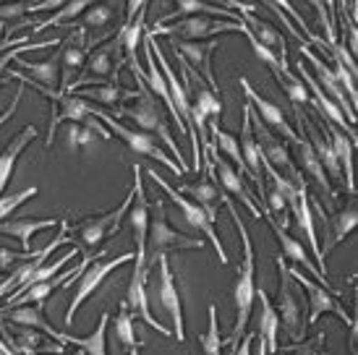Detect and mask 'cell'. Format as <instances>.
Returning <instances> with one entry per match:
<instances>
[{
	"label": "cell",
	"instance_id": "6da1fadb",
	"mask_svg": "<svg viewBox=\"0 0 358 355\" xmlns=\"http://www.w3.org/2000/svg\"><path fill=\"white\" fill-rule=\"evenodd\" d=\"M225 207L230 212V219L238 230L241 236V248H243V256H241L238 275H236V287H233V303H236V324L230 329V335L222 340V345H228L230 355L238 347L241 335H246V326H249L251 319V308H254V293H257V282H254V243H251L249 227L243 222V217L238 215L236 204L225 196Z\"/></svg>",
	"mask_w": 358,
	"mask_h": 355
},
{
	"label": "cell",
	"instance_id": "7a4b0ae2",
	"mask_svg": "<svg viewBox=\"0 0 358 355\" xmlns=\"http://www.w3.org/2000/svg\"><path fill=\"white\" fill-rule=\"evenodd\" d=\"M136 79V76H134ZM136 84H139V97L134 99V105H120L115 113V118H129L134 120L136 126H139V131H147V133H155V138H159L165 147L170 149V154L178 159V168L183 170V173H189V165H186V157L180 154V147L178 141L173 138V133H170V126H168V115H165V110L159 108L157 97L152 94L150 89L144 87V81L136 79Z\"/></svg>",
	"mask_w": 358,
	"mask_h": 355
},
{
	"label": "cell",
	"instance_id": "3957f363",
	"mask_svg": "<svg viewBox=\"0 0 358 355\" xmlns=\"http://www.w3.org/2000/svg\"><path fill=\"white\" fill-rule=\"evenodd\" d=\"M204 248V240H196L191 236H183L178 230H173L165 215V201L157 196L150 204V233H147V269L155 266V259L173 251H196Z\"/></svg>",
	"mask_w": 358,
	"mask_h": 355
},
{
	"label": "cell",
	"instance_id": "277c9868",
	"mask_svg": "<svg viewBox=\"0 0 358 355\" xmlns=\"http://www.w3.org/2000/svg\"><path fill=\"white\" fill-rule=\"evenodd\" d=\"M275 266H278V298L272 300L275 303V311L280 316V329H285V335L293 340V342H301L306 337V314H303V298L296 296L293 290V277L288 272V261L282 254L275 256Z\"/></svg>",
	"mask_w": 358,
	"mask_h": 355
},
{
	"label": "cell",
	"instance_id": "5b68a950",
	"mask_svg": "<svg viewBox=\"0 0 358 355\" xmlns=\"http://www.w3.org/2000/svg\"><path fill=\"white\" fill-rule=\"evenodd\" d=\"M246 27L243 21H220L215 16H204V13H196V16H183V19H176L170 24H155L152 27V37H176V40H212L217 34H225V31H241Z\"/></svg>",
	"mask_w": 358,
	"mask_h": 355
},
{
	"label": "cell",
	"instance_id": "8992f818",
	"mask_svg": "<svg viewBox=\"0 0 358 355\" xmlns=\"http://www.w3.org/2000/svg\"><path fill=\"white\" fill-rule=\"evenodd\" d=\"M97 120H102L105 126H108V131L113 133L115 138H120L126 147L131 149V152H136V154H141V157H152L157 159V162H162L165 168L170 170V173H176L178 178H183L186 173L178 168V162H173V159L165 154V149L157 144V138L152 136V133H147V131H139V129H129V126H123V123H118V120L113 118V115H108V113H102V110L94 108V113H92Z\"/></svg>",
	"mask_w": 358,
	"mask_h": 355
},
{
	"label": "cell",
	"instance_id": "52a82bcc",
	"mask_svg": "<svg viewBox=\"0 0 358 355\" xmlns=\"http://www.w3.org/2000/svg\"><path fill=\"white\" fill-rule=\"evenodd\" d=\"M129 261H134V254H120V256L110 259V261L92 259L90 264L81 269L79 277L73 280L76 290H73V298H71L69 311H66V326H73V316H76V311L81 308V303L100 290V285L108 280L110 272H115V269H120V266L129 264Z\"/></svg>",
	"mask_w": 358,
	"mask_h": 355
},
{
	"label": "cell",
	"instance_id": "ba28073f",
	"mask_svg": "<svg viewBox=\"0 0 358 355\" xmlns=\"http://www.w3.org/2000/svg\"><path fill=\"white\" fill-rule=\"evenodd\" d=\"M131 198H134V191L126 194V198L120 201V207L110 209L105 215L84 217V219H79L76 225H69V230H76V236H79V240H81V248H84L87 254H92L100 243H105L110 236L118 233L120 219L126 217V212H129V207H131Z\"/></svg>",
	"mask_w": 358,
	"mask_h": 355
},
{
	"label": "cell",
	"instance_id": "9c48e42d",
	"mask_svg": "<svg viewBox=\"0 0 358 355\" xmlns=\"http://www.w3.org/2000/svg\"><path fill=\"white\" fill-rule=\"evenodd\" d=\"M113 55H120L118 37H110L108 42L94 45V48L87 52L84 76L73 81L69 92H73V89H79V87H92V81H115V84H118L120 68L126 66V60H123V58L113 60Z\"/></svg>",
	"mask_w": 358,
	"mask_h": 355
},
{
	"label": "cell",
	"instance_id": "30bf717a",
	"mask_svg": "<svg viewBox=\"0 0 358 355\" xmlns=\"http://www.w3.org/2000/svg\"><path fill=\"white\" fill-rule=\"evenodd\" d=\"M293 180H296V194H290L285 201H288V209L293 212V219H296L299 230L306 236V243L311 248V254H314V264H317V269L322 275L327 277L324 251H322V246H319L317 240V225H314V212H311V198H308V183L301 170L293 175Z\"/></svg>",
	"mask_w": 358,
	"mask_h": 355
},
{
	"label": "cell",
	"instance_id": "8fae6325",
	"mask_svg": "<svg viewBox=\"0 0 358 355\" xmlns=\"http://www.w3.org/2000/svg\"><path fill=\"white\" fill-rule=\"evenodd\" d=\"M147 175L155 180V186H159L165 194H168L173 201H176V207L180 209V215H183V219L189 222L194 230H199V236H207V240L215 246V251H217V256H220V264H230L228 261V254H225V248H222V240H220V236L215 233V222L204 215V209L199 207V204H194L191 198H186L183 194H178L176 188L170 186L165 178L159 175L157 170H147Z\"/></svg>",
	"mask_w": 358,
	"mask_h": 355
},
{
	"label": "cell",
	"instance_id": "7c38bea8",
	"mask_svg": "<svg viewBox=\"0 0 358 355\" xmlns=\"http://www.w3.org/2000/svg\"><path fill=\"white\" fill-rule=\"evenodd\" d=\"M288 272H290V277H293V282H299L308 293V308H311V311H308V316H306V324H317L324 314H335L348 324V329H356V319H353V316L345 311V306L340 303V296H335L327 287L317 285L306 272H301L299 266H296V269L288 266Z\"/></svg>",
	"mask_w": 358,
	"mask_h": 355
},
{
	"label": "cell",
	"instance_id": "4fadbf2b",
	"mask_svg": "<svg viewBox=\"0 0 358 355\" xmlns=\"http://www.w3.org/2000/svg\"><path fill=\"white\" fill-rule=\"evenodd\" d=\"M134 198L131 207L126 212L134 233V243H136V254H134V264L147 266V233H150V201H147V191H144V168L139 162H134Z\"/></svg>",
	"mask_w": 358,
	"mask_h": 355
},
{
	"label": "cell",
	"instance_id": "5bb4252c",
	"mask_svg": "<svg viewBox=\"0 0 358 355\" xmlns=\"http://www.w3.org/2000/svg\"><path fill=\"white\" fill-rule=\"evenodd\" d=\"M71 29L66 34V40L60 42V92L69 94L71 84L76 81L84 63H87V52H90V31L79 27V24H71L66 27Z\"/></svg>",
	"mask_w": 358,
	"mask_h": 355
},
{
	"label": "cell",
	"instance_id": "9a60e30c",
	"mask_svg": "<svg viewBox=\"0 0 358 355\" xmlns=\"http://www.w3.org/2000/svg\"><path fill=\"white\" fill-rule=\"evenodd\" d=\"M155 266H157V300L159 306L168 311L170 321H173V337H178V342L183 345L186 342V324H183V303H180V290H178V280L170 269V259L168 254L155 259Z\"/></svg>",
	"mask_w": 358,
	"mask_h": 355
},
{
	"label": "cell",
	"instance_id": "2e32d148",
	"mask_svg": "<svg viewBox=\"0 0 358 355\" xmlns=\"http://www.w3.org/2000/svg\"><path fill=\"white\" fill-rule=\"evenodd\" d=\"M170 48L176 52V58H180L191 71H196L201 79L207 81V87L220 94V84L212 73V58L217 52V40H176L170 37Z\"/></svg>",
	"mask_w": 358,
	"mask_h": 355
},
{
	"label": "cell",
	"instance_id": "e0dca14e",
	"mask_svg": "<svg viewBox=\"0 0 358 355\" xmlns=\"http://www.w3.org/2000/svg\"><path fill=\"white\" fill-rule=\"evenodd\" d=\"M251 129H254V138H257V147H259V152H262V157L267 159L272 168L282 170L285 178H293L299 173V168H296V162H293V157H290V152H288V144L280 141V138L259 120L254 108H251Z\"/></svg>",
	"mask_w": 358,
	"mask_h": 355
},
{
	"label": "cell",
	"instance_id": "ac0fdd59",
	"mask_svg": "<svg viewBox=\"0 0 358 355\" xmlns=\"http://www.w3.org/2000/svg\"><path fill=\"white\" fill-rule=\"evenodd\" d=\"M209 157H212V168H215V175H220V186L225 188L228 194L238 198L243 207L249 209V215L254 219L262 222V209L257 204V196L251 194V188L246 186V178L241 175L238 170L230 165L225 157H220V152L215 147H209Z\"/></svg>",
	"mask_w": 358,
	"mask_h": 355
},
{
	"label": "cell",
	"instance_id": "d6986e66",
	"mask_svg": "<svg viewBox=\"0 0 358 355\" xmlns=\"http://www.w3.org/2000/svg\"><path fill=\"white\" fill-rule=\"evenodd\" d=\"M147 277H150V269H147V266L134 264V272H131V280H129V290H126V303H129V308L136 314V319H141L144 324H150L152 329H157L159 335L173 337V329L162 326L157 319L152 316V303H150V296H147V290H150Z\"/></svg>",
	"mask_w": 358,
	"mask_h": 355
},
{
	"label": "cell",
	"instance_id": "ffe728a7",
	"mask_svg": "<svg viewBox=\"0 0 358 355\" xmlns=\"http://www.w3.org/2000/svg\"><path fill=\"white\" fill-rule=\"evenodd\" d=\"M238 84H241V89H243V94H246V102H251L254 113L259 115V120H262L264 126H269V129H275L278 133H282V138H285V141L296 144L301 136L290 129V123L285 120V115H282V108H280V105H275L272 99L262 97L257 89L249 84V79H246V76H238Z\"/></svg>",
	"mask_w": 358,
	"mask_h": 355
},
{
	"label": "cell",
	"instance_id": "44dd1931",
	"mask_svg": "<svg viewBox=\"0 0 358 355\" xmlns=\"http://www.w3.org/2000/svg\"><path fill=\"white\" fill-rule=\"evenodd\" d=\"M301 58L306 60V63H311V68H314V79H317V84L324 92H327V97L338 105L340 110H343V115H345V120H348L350 126H356V108L350 105V99L345 97V92H343V87L338 84V79H335V73H332V68L329 66H324V60H319L311 50H308L306 42H301Z\"/></svg>",
	"mask_w": 358,
	"mask_h": 355
},
{
	"label": "cell",
	"instance_id": "7402d4cb",
	"mask_svg": "<svg viewBox=\"0 0 358 355\" xmlns=\"http://www.w3.org/2000/svg\"><path fill=\"white\" fill-rule=\"evenodd\" d=\"M0 332H3V337H6V342L21 355H29V353L63 355V342H52V345H48V342H45V335H42L40 329L19 326V324H3V319H0Z\"/></svg>",
	"mask_w": 358,
	"mask_h": 355
},
{
	"label": "cell",
	"instance_id": "603a6c76",
	"mask_svg": "<svg viewBox=\"0 0 358 355\" xmlns=\"http://www.w3.org/2000/svg\"><path fill=\"white\" fill-rule=\"evenodd\" d=\"M262 219H264V222H267V225L272 227V233H275V238H278V243L282 246V256L290 259V261H296L299 266H303V269H306L308 275L317 277V282H324V287H327V290H332L335 296H340L338 290L332 287V282H329V277H324V275H322V272L317 269V264H314V259L308 256V251L303 248V243H301V240H296L293 236H288V230H282V227H280L278 222H275V217H272V215H264Z\"/></svg>",
	"mask_w": 358,
	"mask_h": 355
},
{
	"label": "cell",
	"instance_id": "cb8c5ba5",
	"mask_svg": "<svg viewBox=\"0 0 358 355\" xmlns=\"http://www.w3.org/2000/svg\"><path fill=\"white\" fill-rule=\"evenodd\" d=\"M238 147H241V157L246 162V168L251 173V180L257 183L259 194L264 198V170H262V152L257 147V138H254V129H251V102H243V126H241V136H238Z\"/></svg>",
	"mask_w": 358,
	"mask_h": 355
},
{
	"label": "cell",
	"instance_id": "d4e9b609",
	"mask_svg": "<svg viewBox=\"0 0 358 355\" xmlns=\"http://www.w3.org/2000/svg\"><path fill=\"white\" fill-rule=\"evenodd\" d=\"M319 126L327 131V138H329V144H332L335 157H338L340 170H343V180H345L348 194L350 196H356V186H353V149H356V144H353L335 123H329V120L322 118V115H319Z\"/></svg>",
	"mask_w": 358,
	"mask_h": 355
},
{
	"label": "cell",
	"instance_id": "484cf974",
	"mask_svg": "<svg viewBox=\"0 0 358 355\" xmlns=\"http://www.w3.org/2000/svg\"><path fill=\"white\" fill-rule=\"evenodd\" d=\"M176 191L183 194V196H191L194 204H199V207L204 209V215H207L212 222H217V209L225 204V194L215 186L212 178H201L196 183H178Z\"/></svg>",
	"mask_w": 358,
	"mask_h": 355
},
{
	"label": "cell",
	"instance_id": "4316f807",
	"mask_svg": "<svg viewBox=\"0 0 358 355\" xmlns=\"http://www.w3.org/2000/svg\"><path fill=\"white\" fill-rule=\"evenodd\" d=\"M37 136H40V131L34 129V126H27V129H21L16 136L10 138L8 144H6V149L0 152V196H3V191L8 186V180L13 178V170H16L21 152L29 147Z\"/></svg>",
	"mask_w": 358,
	"mask_h": 355
},
{
	"label": "cell",
	"instance_id": "83f0119b",
	"mask_svg": "<svg viewBox=\"0 0 358 355\" xmlns=\"http://www.w3.org/2000/svg\"><path fill=\"white\" fill-rule=\"evenodd\" d=\"M73 94H79V97L87 99V102H100V105L113 108V110H118L120 105L134 102V99L139 97V92L123 89L120 84H115V81H105V84H94V87H79V89H73Z\"/></svg>",
	"mask_w": 358,
	"mask_h": 355
},
{
	"label": "cell",
	"instance_id": "f1b7e54d",
	"mask_svg": "<svg viewBox=\"0 0 358 355\" xmlns=\"http://www.w3.org/2000/svg\"><path fill=\"white\" fill-rule=\"evenodd\" d=\"M0 319H8L10 324H19V326H31V329H40L42 335H48L50 340L60 342V329L45 319L42 314V306H6L0 308Z\"/></svg>",
	"mask_w": 358,
	"mask_h": 355
},
{
	"label": "cell",
	"instance_id": "f546056e",
	"mask_svg": "<svg viewBox=\"0 0 358 355\" xmlns=\"http://www.w3.org/2000/svg\"><path fill=\"white\" fill-rule=\"evenodd\" d=\"M254 298L259 300V326H257V335L264 340V345H267V353L272 355L275 350H280V342H278V335H280V316L275 311V303H272V298L257 287V293Z\"/></svg>",
	"mask_w": 358,
	"mask_h": 355
},
{
	"label": "cell",
	"instance_id": "4dcf8cb0",
	"mask_svg": "<svg viewBox=\"0 0 358 355\" xmlns=\"http://www.w3.org/2000/svg\"><path fill=\"white\" fill-rule=\"evenodd\" d=\"M58 219L55 217H19V219H3L0 222V236H10L21 243V251H31V238L40 230L55 227Z\"/></svg>",
	"mask_w": 358,
	"mask_h": 355
},
{
	"label": "cell",
	"instance_id": "1f68e13d",
	"mask_svg": "<svg viewBox=\"0 0 358 355\" xmlns=\"http://www.w3.org/2000/svg\"><path fill=\"white\" fill-rule=\"evenodd\" d=\"M136 314L129 308V303L123 300L118 308V314H115V321H113V332H115V340H118L123 350L129 355H139L141 353V345H147L139 335H136Z\"/></svg>",
	"mask_w": 358,
	"mask_h": 355
},
{
	"label": "cell",
	"instance_id": "d6a6232c",
	"mask_svg": "<svg viewBox=\"0 0 358 355\" xmlns=\"http://www.w3.org/2000/svg\"><path fill=\"white\" fill-rule=\"evenodd\" d=\"M173 3H176V10H170L168 16L157 19V24H170V21L183 19V16H196V13L215 16V19H225V21H241L238 13L217 8V6H209V3H204V0H173Z\"/></svg>",
	"mask_w": 358,
	"mask_h": 355
},
{
	"label": "cell",
	"instance_id": "836d02e7",
	"mask_svg": "<svg viewBox=\"0 0 358 355\" xmlns=\"http://www.w3.org/2000/svg\"><path fill=\"white\" fill-rule=\"evenodd\" d=\"M16 63H19L24 71H29V73H24L29 81H34V84H40V87L45 89H58L60 92V55L55 52L52 58L42 60V63H31V60H24V58H16Z\"/></svg>",
	"mask_w": 358,
	"mask_h": 355
},
{
	"label": "cell",
	"instance_id": "e575fe53",
	"mask_svg": "<svg viewBox=\"0 0 358 355\" xmlns=\"http://www.w3.org/2000/svg\"><path fill=\"white\" fill-rule=\"evenodd\" d=\"M108 324H110V314H102L100 321H97V329L87 337H73L60 332V342L63 345H76L81 353L87 355H108Z\"/></svg>",
	"mask_w": 358,
	"mask_h": 355
},
{
	"label": "cell",
	"instance_id": "d590c367",
	"mask_svg": "<svg viewBox=\"0 0 358 355\" xmlns=\"http://www.w3.org/2000/svg\"><path fill=\"white\" fill-rule=\"evenodd\" d=\"M92 3H97V0H69L66 6H60V8L52 13L50 19H45V21H40L37 27H31L29 37L40 34L42 29H50V27H71V24H76V19L90 8Z\"/></svg>",
	"mask_w": 358,
	"mask_h": 355
},
{
	"label": "cell",
	"instance_id": "8d00e7d4",
	"mask_svg": "<svg viewBox=\"0 0 358 355\" xmlns=\"http://www.w3.org/2000/svg\"><path fill=\"white\" fill-rule=\"evenodd\" d=\"M76 254H79V248L73 246L71 251H66V254H63L60 259H55L52 264H40L37 269H34V272H31L29 277H27V280H24V282H21L19 287H16V290H13V293H10L8 298H6V303H10V300H16V298H19L21 293L27 290V287L37 285V282H45V280H52V277L58 275L60 269L66 266V261H71V259H76Z\"/></svg>",
	"mask_w": 358,
	"mask_h": 355
},
{
	"label": "cell",
	"instance_id": "74e56055",
	"mask_svg": "<svg viewBox=\"0 0 358 355\" xmlns=\"http://www.w3.org/2000/svg\"><path fill=\"white\" fill-rule=\"evenodd\" d=\"M329 225H332V240H329V246L324 248V256H327V251H332L335 246H340V243H343V240H345V238L356 230L358 209H356V201H353V196H350L348 207L340 209V212H335V215H332Z\"/></svg>",
	"mask_w": 358,
	"mask_h": 355
},
{
	"label": "cell",
	"instance_id": "f35d334b",
	"mask_svg": "<svg viewBox=\"0 0 358 355\" xmlns=\"http://www.w3.org/2000/svg\"><path fill=\"white\" fill-rule=\"evenodd\" d=\"M113 21H115V8L105 0H97L79 16V27H84V29H108Z\"/></svg>",
	"mask_w": 358,
	"mask_h": 355
},
{
	"label": "cell",
	"instance_id": "ab89813d",
	"mask_svg": "<svg viewBox=\"0 0 358 355\" xmlns=\"http://www.w3.org/2000/svg\"><path fill=\"white\" fill-rule=\"evenodd\" d=\"M324 345H327V332L322 329V332H317L311 340H306V337H303L301 342L285 345L282 350H275L272 355H329L327 350H324Z\"/></svg>",
	"mask_w": 358,
	"mask_h": 355
},
{
	"label": "cell",
	"instance_id": "60d3db41",
	"mask_svg": "<svg viewBox=\"0 0 358 355\" xmlns=\"http://www.w3.org/2000/svg\"><path fill=\"white\" fill-rule=\"evenodd\" d=\"M60 42H63V40L52 37V40L27 42V45H19V48H10V50H6V52H0V84H8V81H6V71H8V66L13 63V60L21 58V52H31V50H48V48H55V45H60Z\"/></svg>",
	"mask_w": 358,
	"mask_h": 355
},
{
	"label": "cell",
	"instance_id": "b9f144b4",
	"mask_svg": "<svg viewBox=\"0 0 358 355\" xmlns=\"http://www.w3.org/2000/svg\"><path fill=\"white\" fill-rule=\"evenodd\" d=\"M199 345L204 355H220L222 353V337H220V321H217V306L209 303V324L207 332L199 335Z\"/></svg>",
	"mask_w": 358,
	"mask_h": 355
},
{
	"label": "cell",
	"instance_id": "7bdbcfd3",
	"mask_svg": "<svg viewBox=\"0 0 358 355\" xmlns=\"http://www.w3.org/2000/svg\"><path fill=\"white\" fill-rule=\"evenodd\" d=\"M272 76H275V81L280 84V89L288 94V99L296 105V108L306 105V102H308V89H306V84L299 79V73H272Z\"/></svg>",
	"mask_w": 358,
	"mask_h": 355
},
{
	"label": "cell",
	"instance_id": "ee69618b",
	"mask_svg": "<svg viewBox=\"0 0 358 355\" xmlns=\"http://www.w3.org/2000/svg\"><path fill=\"white\" fill-rule=\"evenodd\" d=\"M40 194V188L37 186H27L21 188V191H16V194H8V196H0V222L3 219H8L16 209L24 204V201H29V198H34Z\"/></svg>",
	"mask_w": 358,
	"mask_h": 355
},
{
	"label": "cell",
	"instance_id": "f6af8a7d",
	"mask_svg": "<svg viewBox=\"0 0 358 355\" xmlns=\"http://www.w3.org/2000/svg\"><path fill=\"white\" fill-rule=\"evenodd\" d=\"M66 136H69V147L73 152H81V149H90L94 144V138L97 133L90 129V126H84V123H71L69 131H66Z\"/></svg>",
	"mask_w": 358,
	"mask_h": 355
},
{
	"label": "cell",
	"instance_id": "bcb514c9",
	"mask_svg": "<svg viewBox=\"0 0 358 355\" xmlns=\"http://www.w3.org/2000/svg\"><path fill=\"white\" fill-rule=\"evenodd\" d=\"M241 34H243V37L249 40L251 50H254V55H257V58L262 60L264 66H269V68H272V73H280V71H282V66H280L278 55H275V52H272V50H269V48H264V45H262V42H259L257 37L251 34L249 27H243V29H241Z\"/></svg>",
	"mask_w": 358,
	"mask_h": 355
},
{
	"label": "cell",
	"instance_id": "7dc6e473",
	"mask_svg": "<svg viewBox=\"0 0 358 355\" xmlns=\"http://www.w3.org/2000/svg\"><path fill=\"white\" fill-rule=\"evenodd\" d=\"M306 3H311L314 8H317L319 13V24H322V29H324V42H327V48H332V45H338V31H335V21H332V16H329L327 6H324V0H306Z\"/></svg>",
	"mask_w": 358,
	"mask_h": 355
},
{
	"label": "cell",
	"instance_id": "c3c4849f",
	"mask_svg": "<svg viewBox=\"0 0 358 355\" xmlns=\"http://www.w3.org/2000/svg\"><path fill=\"white\" fill-rule=\"evenodd\" d=\"M37 256V251H10V248H0V272H10L13 266L24 264L29 259Z\"/></svg>",
	"mask_w": 358,
	"mask_h": 355
},
{
	"label": "cell",
	"instance_id": "681fc988",
	"mask_svg": "<svg viewBox=\"0 0 358 355\" xmlns=\"http://www.w3.org/2000/svg\"><path fill=\"white\" fill-rule=\"evenodd\" d=\"M204 3H209V6H217V8H233L238 10V16L243 19L246 13H254V6L251 3H243V0H204Z\"/></svg>",
	"mask_w": 358,
	"mask_h": 355
},
{
	"label": "cell",
	"instance_id": "f907efd6",
	"mask_svg": "<svg viewBox=\"0 0 358 355\" xmlns=\"http://www.w3.org/2000/svg\"><path fill=\"white\" fill-rule=\"evenodd\" d=\"M257 3H262V6H267V8L272 10V13H275V16H278V19L282 21V24H285V31H288V34H293V37H296L299 42H303V37H301V31H296V27H293V21H290L288 16H285V13H282V10H280L278 6H275V0H257Z\"/></svg>",
	"mask_w": 358,
	"mask_h": 355
},
{
	"label": "cell",
	"instance_id": "816d5d0a",
	"mask_svg": "<svg viewBox=\"0 0 358 355\" xmlns=\"http://www.w3.org/2000/svg\"><path fill=\"white\" fill-rule=\"evenodd\" d=\"M31 42L29 34H21V37H10L8 31H6V24H0V52H6L10 48H19V45H27Z\"/></svg>",
	"mask_w": 358,
	"mask_h": 355
},
{
	"label": "cell",
	"instance_id": "f5cc1de1",
	"mask_svg": "<svg viewBox=\"0 0 358 355\" xmlns=\"http://www.w3.org/2000/svg\"><path fill=\"white\" fill-rule=\"evenodd\" d=\"M21 97H24V84H21L16 92H13V99H10V105L3 113H0V126L6 123V120H10L13 115H16V110H19V105H21Z\"/></svg>",
	"mask_w": 358,
	"mask_h": 355
},
{
	"label": "cell",
	"instance_id": "db71d44e",
	"mask_svg": "<svg viewBox=\"0 0 358 355\" xmlns=\"http://www.w3.org/2000/svg\"><path fill=\"white\" fill-rule=\"evenodd\" d=\"M147 3L150 0H126V21L136 19V13L147 10Z\"/></svg>",
	"mask_w": 358,
	"mask_h": 355
},
{
	"label": "cell",
	"instance_id": "11a10c76",
	"mask_svg": "<svg viewBox=\"0 0 358 355\" xmlns=\"http://www.w3.org/2000/svg\"><path fill=\"white\" fill-rule=\"evenodd\" d=\"M254 335H257V332H254ZM254 335L243 337V340L238 342L241 347H236V350H233V355H251V342H254Z\"/></svg>",
	"mask_w": 358,
	"mask_h": 355
},
{
	"label": "cell",
	"instance_id": "9f6ffc18",
	"mask_svg": "<svg viewBox=\"0 0 358 355\" xmlns=\"http://www.w3.org/2000/svg\"><path fill=\"white\" fill-rule=\"evenodd\" d=\"M251 353L254 355H269L267 353V345H264V340L259 335H254V342H251Z\"/></svg>",
	"mask_w": 358,
	"mask_h": 355
},
{
	"label": "cell",
	"instance_id": "6f0895ef",
	"mask_svg": "<svg viewBox=\"0 0 358 355\" xmlns=\"http://www.w3.org/2000/svg\"><path fill=\"white\" fill-rule=\"evenodd\" d=\"M0 355H21V353H16L6 340H0Z\"/></svg>",
	"mask_w": 358,
	"mask_h": 355
},
{
	"label": "cell",
	"instance_id": "680465c9",
	"mask_svg": "<svg viewBox=\"0 0 358 355\" xmlns=\"http://www.w3.org/2000/svg\"><path fill=\"white\" fill-rule=\"evenodd\" d=\"M29 355H40V353H29ZM73 355H87V353H81V350H76Z\"/></svg>",
	"mask_w": 358,
	"mask_h": 355
},
{
	"label": "cell",
	"instance_id": "91938a15",
	"mask_svg": "<svg viewBox=\"0 0 358 355\" xmlns=\"http://www.w3.org/2000/svg\"><path fill=\"white\" fill-rule=\"evenodd\" d=\"M3 3H13V0H0V6H3Z\"/></svg>",
	"mask_w": 358,
	"mask_h": 355
}]
</instances>
